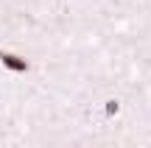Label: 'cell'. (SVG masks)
<instances>
[{"label": "cell", "instance_id": "obj_2", "mask_svg": "<svg viewBox=\"0 0 151 148\" xmlns=\"http://www.w3.org/2000/svg\"><path fill=\"white\" fill-rule=\"evenodd\" d=\"M118 109H120V104H118V101H109V104H106V115H115Z\"/></svg>", "mask_w": 151, "mask_h": 148}, {"label": "cell", "instance_id": "obj_1", "mask_svg": "<svg viewBox=\"0 0 151 148\" xmlns=\"http://www.w3.org/2000/svg\"><path fill=\"white\" fill-rule=\"evenodd\" d=\"M0 64H3L6 70H14V73H25L28 70V61L22 59V56L6 53V50H0Z\"/></svg>", "mask_w": 151, "mask_h": 148}]
</instances>
